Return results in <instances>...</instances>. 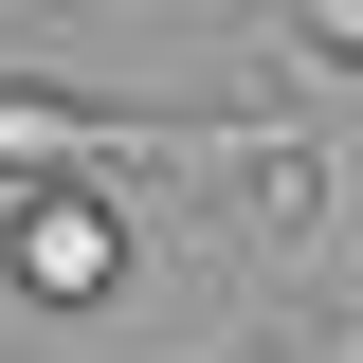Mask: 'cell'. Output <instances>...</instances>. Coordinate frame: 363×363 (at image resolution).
I'll return each instance as SVG.
<instances>
[{
	"label": "cell",
	"instance_id": "obj_1",
	"mask_svg": "<svg viewBox=\"0 0 363 363\" xmlns=\"http://www.w3.org/2000/svg\"><path fill=\"white\" fill-rule=\"evenodd\" d=\"M0 291H18V309H109V291H128V218H109L73 164H37L0 200Z\"/></svg>",
	"mask_w": 363,
	"mask_h": 363
},
{
	"label": "cell",
	"instance_id": "obj_2",
	"mask_svg": "<svg viewBox=\"0 0 363 363\" xmlns=\"http://www.w3.org/2000/svg\"><path fill=\"white\" fill-rule=\"evenodd\" d=\"M291 37H309V55H345V73H363V0H291Z\"/></svg>",
	"mask_w": 363,
	"mask_h": 363
}]
</instances>
